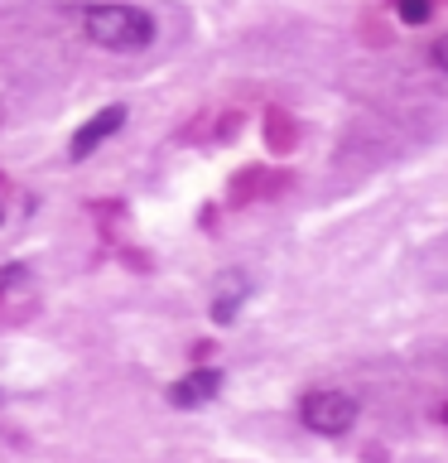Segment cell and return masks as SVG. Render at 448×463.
Masks as SVG:
<instances>
[{
  "label": "cell",
  "mask_w": 448,
  "mask_h": 463,
  "mask_svg": "<svg viewBox=\"0 0 448 463\" xmlns=\"http://www.w3.org/2000/svg\"><path fill=\"white\" fill-rule=\"evenodd\" d=\"M443 415H448V411H443Z\"/></svg>",
  "instance_id": "cell-11"
},
{
  "label": "cell",
  "mask_w": 448,
  "mask_h": 463,
  "mask_svg": "<svg viewBox=\"0 0 448 463\" xmlns=\"http://www.w3.org/2000/svg\"><path fill=\"white\" fill-rule=\"evenodd\" d=\"M434 5H439V0H396V20L419 29V24L434 20Z\"/></svg>",
  "instance_id": "cell-8"
},
{
  "label": "cell",
  "mask_w": 448,
  "mask_h": 463,
  "mask_svg": "<svg viewBox=\"0 0 448 463\" xmlns=\"http://www.w3.org/2000/svg\"><path fill=\"white\" fill-rule=\"evenodd\" d=\"M266 145H270L275 155H289V150H294V121H289L285 111H270V116H266Z\"/></svg>",
  "instance_id": "cell-6"
},
{
  "label": "cell",
  "mask_w": 448,
  "mask_h": 463,
  "mask_svg": "<svg viewBox=\"0 0 448 463\" xmlns=\"http://www.w3.org/2000/svg\"><path fill=\"white\" fill-rule=\"evenodd\" d=\"M217 391H222V372L217 367H193L188 376H179V382L169 386V401L179 405V411H198V405H208Z\"/></svg>",
  "instance_id": "cell-5"
},
{
  "label": "cell",
  "mask_w": 448,
  "mask_h": 463,
  "mask_svg": "<svg viewBox=\"0 0 448 463\" xmlns=\"http://www.w3.org/2000/svg\"><path fill=\"white\" fill-rule=\"evenodd\" d=\"M126 107H101L97 116H87V126H78V130H72V140H68V155L72 159H87V155H97L101 150V145H107L111 136H116V130H121L126 126Z\"/></svg>",
  "instance_id": "cell-3"
},
{
  "label": "cell",
  "mask_w": 448,
  "mask_h": 463,
  "mask_svg": "<svg viewBox=\"0 0 448 463\" xmlns=\"http://www.w3.org/2000/svg\"><path fill=\"white\" fill-rule=\"evenodd\" d=\"M357 415H361L357 396H352V391H338V386H318V391H309V396L299 401L303 430L323 434V439H338V434H347V430L357 425Z\"/></svg>",
  "instance_id": "cell-2"
},
{
  "label": "cell",
  "mask_w": 448,
  "mask_h": 463,
  "mask_svg": "<svg viewBox=\"0 0 448 463\" xmlns=\"http://www.w3.org/2000/svg\"><path fill=\"white\" fill-rule=\"evenodd\" d=\"M0 217H5V208H0Z\"/></svg>",
  "instance_id": "cell-10"
},
{
  "label": "cell",
  "mask_w": 448,
  "mask_h": 463,
  "mask_svg": "<svg viewBox=\"0 0 448 463\" xmlns=\"http://www.w3.org/2000/svg\"><path fill=\"white\" fill-rule=\"evenodd\" d=\"M246 295H251V275H246L241 266H231V270L217 275V280H212V299H208V309H212L217 324H231V318L241 314Z\"/></svg>",
  "instance_id": "cell-4"
},
{
  "label": "cell",
  "mask_w": 448,
  "mask_h": 463,
  "mask_svg": "<svg viewBox=\"0 0 448 463\" xmlns=\"http://www.w3.org/2000/svg\"><path fill=\"white\" fill-rule=\"evenodd\" d=\"M82 34L107 53H140L159 39V24H154L150 10L107 0V5H87L82 10Z\"/></svg>",
  "instance_id": "cell-1"
},
{
  "label": "cell",
  "mask_w": 448,
  "mask_h": 463,
  "mask_svg": "<svg viewBox=\"0 0 448 463\" xmlns=\"http://www.w3.org/2000/svg\"><path fill=\"white\" fill-rule=\"evenodd\" d=\"M29 270L24 266H0V304H14V299H29Z\"/></svg>",
  "instance_id": "cell-7"
},
{
  "label": "cell",
  "mask_w": 448,
  "mask_h": 463,
  "mask_svg": "<svg viewBox=\"0 0 448 463\" xmlns=\"http://www.w3.org/2000/svg\"><path fill=\"white\" fill-rule=\"evenodd\" d=\"M434 68H439V72H448V39H439V43H434Z\"/></svg>",
  "instance_id": "cell-9"
}]
</instances>
